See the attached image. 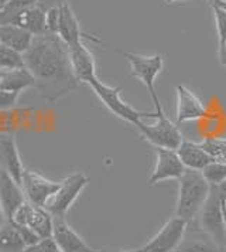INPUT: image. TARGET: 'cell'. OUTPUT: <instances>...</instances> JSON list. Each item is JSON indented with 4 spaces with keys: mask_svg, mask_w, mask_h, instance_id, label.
I'll return each mask as SVG.
<instances>
[{
    "mask_svg": "<svg viewBox=\"0 0 226 252\" xmlns=\"http://www.w3.org/2000/svg\"><path fill=\"white\" fill-rule=\"evenodd\" d=\"M23 58L26 68L35 78V88L51 102L78 88L79 82L71 68L68 47L56 34L35 35Z\"/></svg>",
    "mask_w": 226,
    "mask_h": 252,
    "instance_id": "6da1fadb",
    "label": "cell"
},
{
    "mask_svg": "<svg viewBox=\"0 0 226 252\" xmlns=\"http://www.w3.org/2000/svg\"><path fill=\"white\" fill-rule=\"evenodd\" d=\"M211 191V184L203 177L202 172L185 169L178 179V198L175 216L185 220L188 224L198 217L203 203Z\"/></svg>",
    "mask_w": 226,
    "mask_h": 252,
    "instance_id": "7a4b0ae2",
    "label": "cell"
},
{
    "mask_svg": "<svg viewBox=\"0 0 226 252\" xmlns=\"http://www.w3.org/2000/svg\"><path fill=\"white\" fill-rule=\"evenodd\" d=\"M86 85H89L95 95L101 99V102L112 112L114 116L122 119L127 124L137 126L140 122H143L144 118L156 119V112H144L137 111L132 105L122 99V87H111L102 82L98 77L90 80Z\"/></svg>",
    "mask_w": 226,
    "mask_h": 252,
    "instance_id": "3957f363",
    "label": "cell"
},
{
    "mask_svg": "<svg viewBox=\"0 0 226 252\" xmlns=\"http://www.w3.org/2000/svg\"><path fill=\"white\" fill-rule=\"evenodd\" d=\"M226 195L219 186H211V191L198 214V225L216 242L219 248L226 245L225 221L222 213V198Z\"/></svg>",
    "mask_w": 226,
    "mask_h": 252,
    "instance_id": "277c9868",
    "label": "cell"
},
{
    "mask_svg": "<svg viewBox=\"0 0 226 252\" xmlns=\"http://www.w3.org/2000/svg\"><path fill=\"white\" fill-rule=\"evenodd\" d=\"M119 53H122V56L130 64V77L137 78L147 88L156 109L163 108L157 91H156V80H157L158 74L164 68L163 54H154L150 57H144V56H139L135 53L123 51V50H119Z\"/></svg>",
    "mask_w": 226,
    "mask_h": 252,
    "instance_id": "5b68a950",
    "label": "cell"
},
{
    "mask_svg": "<svg viewBox=\"0 0 226 252\" xmlns=\"http://www.w3.org/2000/svg\"><path fill=\"white\" fill-rule=\"evenodd\" d=\"M156 122L153 125H147L140 122L136 126L140 132L141 138L147 140L153 148L177 150L182 142V135L175 124H172L164 114V109H156Z\"/></svg>",
    "mask_w": 226,
    "mask_h": 252,
    "instance_id": "8992f818",
    "label": "cell"
},
{
    "mask_svg": "<svg viewBox=\"0 0 226 252\" xmlns=\"http://www.w3.org/2000/svg\"><path fill=\"white\" fill-rule=\"evenodd\" d=\"M89 184V177L82 172L72 173L59 182L56 194L47 203L45 208L53 214V217H65L68 210L75 203L82 190Z\"/></svg>",
    "mask_w": 226,
    "mask_h": 252,
    "instance_id": "52a82bcc",
    "label": "cell"
},
{
    "mask_svg": "<svg viewBox=\"0 0 226 252\" xmlns=\"http://www.w3.org/2000/svg\"><path fill=\"white\" fill-rule=\"evenodd\" d=\"M13 225H27L33 229L40 238L53 237V214L44 208L31 204L28 200L19 207L9 220Z\"/></svg>",
    "mask_w": 226,
    "mask_h": 252,
    "instance_id": "ba28073f",
    "label": "cell"
},
{
    "mask_svg": "<svg viewBox=\"0 0 226 252\" xmlns=\"http://www.w3.org/2000/svg\"><path fill=\"white\" fill-rule=\"evenodd\" d=\"M56 35L62 40V43L67 47L77 46L79 43H84L85 40H89L96 44H105L102 38L89 33H85L82 30L79 20L77 19L68 0L59 1V23H58Z\"/></svg>",
    "mask_w": 226,
    "mask_h": 252,
    "instance_id": "9c48e42d",
    "label": "cell"
},
{
    "mask_svg": "<svg viewBox=\"0 0 226 252\" xmlns=\"http://www.w3.org/2000/svg\"><path fill=\"white\" fill-rule=\"evenodd\" d=\"M188 222L178 216L170 218L158 232L141 247L143 252H174L185 235Z\"/></svg>",
    "mask_w": 226,
    "mask_h": 252,
    "instance_id": "30bf717a",
    "label": "cell"
},
{
    "mask_svg": "<svg viewBox=\"0 0 226 252\" xmlns=\"http://www.w3.org/2000/svg\"><path fill=\"white\" fill-rule=\"evenodd\" d=\"M59 187V182L48 180L47 177L41 176L40 173L33 170H24L22 179V189L27 200L34 206L44 207L56 194Z\"/></svg>",
    "mask_w": 226,
    "mask_h": 252,
    "instance_id": "8fae6325",
    "label": "cell"
},
{
    "mask_svg": "<svg viewBox=\"0 0 226 252\" xmlns=\"http://www.w3.org/2000/svg\"><path fill=\"white\" fill-rule=\"evenodd\" d=\"M156 150V164L148 177V184H154L164 182V180H178L185 172V167L180 160L177 150L154 148Z\"/></svg>",
    "mask_w": 226,
    "mask_h": 252,
    "instance_id": "7c38bea8",
    "label": "cell"
},
{
    "mask_svg": "<svg viewBox=\"0 0 226 252\" xmlns=\"http://www.w3.org/2000/svg\"><path fill=\"white\" fill-rule=\"evenodd\" d=\"M0 167L7 172L16 183L22 186L23 174L26 169L17 150L16 138L10 132H0Z\"/></svg>",
    "mask_w": 226,
    "mask_h": 252,
    "instance_id": "4fadbf2b",
    "label": "cell"
},
{
    "mask_svg": "<svg viewBox=\"0 0 226 252\" xmlns=\"http://www.w3.org/2000/svg\"><path fill=\"white\" fill-rule=\"evenodd\" d=\"M53 238L61 252H99L90 248L78 232L68 224L65 217H54Z\"/></svg>",
    "mask_w": 226,
    "mask_h": 252,
    "instance_id": "5bb4252c",
    "label": "cell"
},
{
    "mask_svg": "<svg viewBox=\"0 0 226 252\" xmlns=\"http://www.w3.org/2000/svg\"><path fill=\"white\" fill-rule=\"evenodd\" d=\"M177 92V122L187 124L192 121H201L206 115V106L202 101L185 85L178 84L175 87Z\"/></svg>",
    "mask_w": 226,
    "mask_h": 252,
    "instance_id": "9a60e30c",
    "label": "cell"
},
{
    "mask_svg": "<svg viewBox=\"0 0 226 252\" xmlns=\"http://www.w3.org/2000/svg\"><path fill=\"white\" fill-rule=\"evenodd\" d=\"M68 56L71 68L74 71L75 78L81 84H88L90 80L96 78V63L90 50L85 43H79L77 46L68 47Z\"/></svg>",
    "mask_w": 226,
    "mask_h": 252,
    "instance_id": "2e32d148",
    "label": "cell"
},
{
    "mask_svg": "<svg viewBox=\"0 0 226 252\" xmlns=\"http://www.w3.org/2000/svg\"><path fill=\"white\" fill-rule=\"evenodd\" d=\"M45 13L47 9L41 3H35L33 6H28L23 9L20 12L14 13L9 19L7 24H14L19 26L24 30L35 37V35L47 34V26H45Z\"/></svg>",
    "mask_w": 226,
    "mask_h": 252,
    "instance_id": "e0dca14e",
    "label": "cell"
},
{
    "mask_svg": "<svg viewBox=\"0 0 226 252\" xmlns=\"http://www.w3.org/2000/svg\"><path fill=\"white\" fill-rule=\"evenodd\" d=\"M26 201L27 197L23 191L22 186L16 183L7 172L0 167V204L3 207L7 221L11 218L13 213Z\"/></svg>",
    "mask_w": 226,
    "mask_h": 252,
    "instance_id": "ac0fdd59",
    "label": "cell"
},
{
    "mask_svg": "<svg viewBox=\"0 0 226 252\" xmlns=\"http://www.w3.org/2000/svg\"><path fill=\"white\" fill-rule=\"evenodd\" d=\"M177 155L182 161L185 169L202 172L203 169L214 161V159L208 155V152L203 149L201 143H195L192 140L182 139L181 145L177 149Z\"/></svg>",
    "mask_w": 226,
    "mask_h": 252,
    "instance_id": "d6986e66",
    "label": "cell"
},
{
    "mask_svg": "<svg viewBox=\"0 0 226 252\" xmlns=\"http://www.w3.org/2000/svg\"><path fill=\"white\" fill-rule=\"evenodd\" d=\"M34 35L14 24H0V43L24 54L33 43Z\"/></svg>",
    "mask_w": 226,
    "mask_h": 252,
    "instance_id": "ffe728a7",
    "label": "cell"
},
{
    "mask_svg": "<svg viewBox=\"0 0 226 252\" xmlns=\"http://www.w3.org/2000/svg\"><path fill=\"white\" fill-rule=\"evenodd\" d=\"M35 85L37 82L34 75L26 67L3 72V77L0 80V90L16 92L20 95L27 88H35Z\"/></svg>",
    "mask_w": 226,
    "mask_h": 252,
    "instance_id": "44dd1931",
    "label": "cell"
},
{
    "mask_svg": "<svg viewBox=\"0 0 226 252\" xmlns=\"http://www.w3.org/2000/svg\"><path fill=\"white\" fill-rule=\"evenodd\" d=\"M219 250L216 242L201 229V234L199 231H191L188 237L184 235L174 252H219Z\"/></svg>",
    "mask_w": 226,
    "mask_h": 252,
    "instance_id": "7402d4cb",
    "label": "cell"
},
{
    "mask_svg": "<svg viewBox=\"0 0 226 252\" xmlns=\"http://www.w3.org/2000/svg\"><path fill=\"white\" fill-rule=\"evenodd\" d=\"M26 248V244L20 237L17 228L6 221L0 227V252H22Z\"/></svg>",
    "mask_w": 226,
    "mask_h": 252,
    "instance_id": "603a6c76",
    "label": "cell"
},
{
    "mask_svg": "<svg viewBox=\"0 0 226 252\" xmlns=\"http://www.w3.org/2000/svg\"><path fill=\"white\" fill-rule=\"evenodd\" d=\"M22 67H26L22 53L0 43V69L6 72L11 69L22 68Z\"/></svg>",
    "mask_w": 226,
    "mask_h": 252,
    "instance_id": "cb8c5ba5",
    "label": "cell"
},
{
    "mask_svg": "<svg viewBox=\"0 0 226 252\" xmlns=\"http://www.w3.org/2000/svg\"><path fill=\"white\" fill-rule=\"evenodd\" d=\"M202 148L215 161L226 163V138H208L202 140Z\"/></svg>",
    "mask_w": 226,
    "mask_h": 252,
    "instance_id": "d4e9b609",
    "label": "cell"
},
{
    "mask_svg": "<svg viewBox=\"0 0 226 252\" xmlns=\"http://www.w3.org/2000/svg\"><path fill=\"white\" fill-rule=\"evenodd\" d=\"M202 174L211 186H221L226 182V163L211 161L202 170Z\"/></svg>",
    "mask_w": 226,
    "mask_h": 252,
    "instance_id": "484cf974",
    "label": "cell"
},
{
    "mask_svg": "<svg viewBox=\"0 0 226 252\" xmlns=\"http://www.w3.org/2000/svg\"><path fill=\"white\" fill-rule=\"evenodd\" d=\"M58 247H56V241L53 237L48 238H41L38 240L35 244L27 245L22 252H58Z\"/></svg>",
    "mask_w": 226,
    "mask_h": 252,
    "instance_id": "4316f807",
    "label": "cell"
},
{
    "mask_svg": "<svg viewBox=\"0 0 226 252\" xmlns=\"http://www.w3.org/2000/svg\"><path fill=\"white\" fill-rule=\"evenodd\" d=\"M212 7V12L215 16V23H216V32H218V44L226 43V12L221 10L215 6Z\"/></svg>",
    "mask_w": 226,
    "mask_h": 252,
    "instance_id": "83f0119b",
    "label": "cell"
},
{
    "mask_svg": "<svg viewBox=\"0 0 226 252\" xmlns=\"http://www.w3.org/2000/svg\"><path fill=\"white\" fill-rule=\"evenodd\" d=\"M58 23H59V3L48 7L45 13V26H47V32L51 34H56L58 32Z\"/></svg>",
    "mask_w": 226,
    "mask_h": 252,
    "instance_id": "f1b7e54d",
    "label": "cell"
},
{
    "mask_svg": "<svg viewBox=\"0 0 226 252\" xmlns=\"http://www.w3.org/2000/svg\"><path fill=\"white\" fill-rule=\"evenodd\" d=\"M19 96L20 94L0 90V111L3 112V111H9L11 108H14Z\"/></svg>",
    "mask_w": 226,
    "mask_h": 252,
    "instance_id": "f546056e",
    "label": "cell"
},
{
    "mask_svg": "<svg viewBox=\"0 0 226 252\" xmlns=\"http://www.w3.org/2000/svg\"><path fill=\"white\" fill-rule=\"evenodd\" d=\"M17 231H19V234H20V237L24 241V244H26V247L27 245H31V244H35L38 240H41L35 232H34L33 229L30 228V227H27V225H14Z\"/></svg>",
    "mask_w": 226,
    "mask_h": 252,
    "instance_id": "4dcf8cb0",
    "label": "cell"
},
{
    "mask_svg": "<svg viewBox=\"0 0 226 252\" xmlns=\"http://www.w3.org/2000/svg\"><path fill=\"white\" fill-rule=\"evenodd\" d=\"M219 63L226 68V43L219 46Z\"/></svg>",
    "mask_w": 226,
    "mask_h": 252,
    "instance_id": "1f68e13d",
    "label": "cell"
},
{
    "mask_svg": "<svg viewBox=\"0 0 226 252\" xmlns=\"http://www.w3.org/2000/svg\"><path fill=\"white\" fill-rule=\"evenodd\" d=\"M211 6H215L221 10H225L226 12V0H214V3Z\"/></svg>",
    "mask_w": 226,
    "mask_h": 252,
    "instance_id": "d6a6232c",
    "label": "cell"
},
{
    "mask_svg": "<svg viewBox=\"0 0 226 252\" xmlns=\"http://www.w3.org/2000/svg\"><path fill=\"white\" fill-rule=\"evenodd\" d=\"M222 213H224V221H225V234H226V195L222 198Z\"/></svg>",
    "mask_w": 226,
    "mask_h": 252,
    "instance_id": "836d02e7",
    "label": "cell"
},
{
    "mask_svg": "<svg viewBox=\"0 0 226 252\" xmlns=\"http://www.w3.org/2000/svg\"><path fill=\"white\" fill-rule=\"evenodd\" d=\"M6 221H7V218H6V216H4L3 207H1V204H0V227H1Z\"/></svg>",
    "mask_w": 226,
    "mask_h": 252,
    "instance_id": "e575fe53",
    "label": "cell"
},
{
    "mask_svg": "<svg viewBox=\"0 0 226 252\" xmlns=\"http://www.w3.org/2000/svg\"><path fill=\"white\" fill-rule=\"evenodd\" d=\"M7 3H9V0H0V10L4 9V6H6Z\"/></svg>",
    "mask_w": 226,
    "mask_h": 252,
    "instance_id": "d590c367",
    "label": "cell"
},
{
    "mask_svg": "<svg viewBox=\"0 0 226 252\" xmlns=\"http://www.w3.org/2000/svg\"><path fill=\"white\" fill-rule=\"evenodd\" d=\"M120 252H143V250L141 248H135V250H124V251Z\"/></svg>",
    "mask_w": 226,
    "mask_h": 252,
    "instance_id": "8d00e7d4",
    "label": "cell"
},
{
    "mask_svg": "<svg viewBox=\"0 0 226 252\" xmlns=\"http://www.w3.org/2000/svg\"><path fill=\"white\" fill-rule=\"evenodd\" d=\"M164 3H167V4H171V3H177V1H185V0H163Z\"/></svg>",
    "mask_w": 226,
    "mask_h": 252,
    "instance_id": "74e56055",
    "label": "cell"
},
{
    "mask_svg": "<svg viewBox=\"0 0 226 252\" xmlns=\"http://www.w3.org/2000/svg\"><path fill=\"white\" fill-rule=\"evenodd\" d=\"M219 252H226V245H225V247H222V248L219 250Z\"/></svg>",
    "mask_w": 226,
    "mask_h": 252,
    "instance_id": "f35d334b",
    "label": "cell"
},
{
    "mask_svg": "<svg viewBox=\"0 0 226 252\" xmlns=\"http://www.w3.org/2000/svg\"><path fill=\"white\" fill-rule=\"evenodd\" d=\"M37 1H53V0H37ZM54 1H59V0H54Z\"/></svg>",
    "mask_w": 226,
    "mask_h": 252,
    "instance_id": "ab89813d",
    "label": "cell"
},
{
    "mask_svg": "<svg viewBox=\"0 0 226 252\" xmlns=\"http://www.w3.org/2000/svg\"><path fill=\"white\" fill-rule=\"evenodd\" d=\"M1 77H3V71L0 69V80H1Z\"/></svg>",
    "mask_w": 226,
    "mask_h": 252,
    "instance_id": "60d3db41",
    "label": "cell"
},
{
    "mask_svg": "<svg viewBox=\"0 0 226 252\" xmlns=\"http://www.w3.org/2000/svg\"><path fill=\"white\" fill-rule=\"evenodd\" d=\"M206 1H208L209 4H212V3H214V0H206Z\"/></svg>",
    "mask_w": 226,
    "mask_h": 252,
    "instance_id": "b9f144b4",
    "label": "cell"
},
{
    "mask_svg": "<svg viewBox=\"0 0 226 252\" xmlns=\"http://www.w3.org/2000/svg\"><path fill=\"white\" fill-rule=\"evenodd\" d=\"M58 252H61V251H58Z\"/></svg>",
    "mask_w": 226,
    "mask_h": 252,
    "instance_id": "7bdbcfd3",
    "label": "cell"
}]
</instances>
